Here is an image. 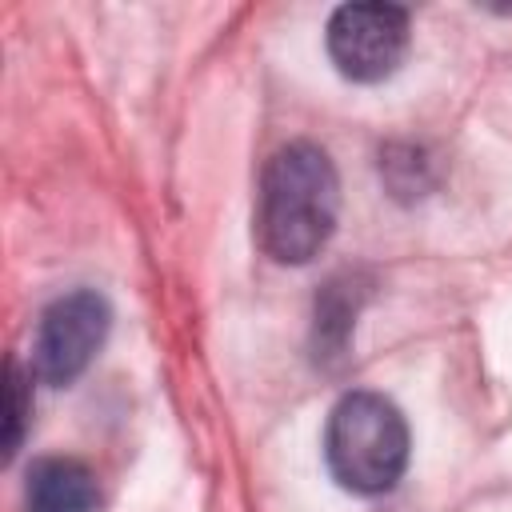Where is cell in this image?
<instances>
[{"label":"cell","mask_w":512,"mask_h":512,"mask_svg":"<svg viewBox=\"0 0 512 512\" xmlns=\"http://www.w3.org/2000/svg\"><path fill=\"white\" fill-rule=\"evenodd\" d=\"M324 456L340 488L380 496L396 488L408 464V424L380 392H348L324 432Z\"/></svg>","instance_id":"7a4b0ae2"},{"label":"cell","mask_w":512,"mask_h":512,"mask_svg":"<svg viewBox=\"0 0 512 512\" xmlns=\"http://www.w3.org/2000/svg\"><path fill=\"white\" fill-rule=\"evenodd\" d=\"M108 328H112V308L100 292L76 288L52 300L36 328L32 372L44 384H72L104 348Z\"/></svg>","instance_id":"3957f363"},{"label":"cell","mask_w":512,"mask_h":512,"mask_svg":"<svg viewBox=\"0 0 512 512\" xmlns=\"http://www.w3.org/2000/svg\"><path fill=\"white\" fill-rule=\"evenodd\" d=\"M408 52V12L396 4H344L328 20V56L340 76L376 84Z\"/></svg>","instance_id":"277c9868"},{"label":"cell","mask_w":512,"mask_h":512,"mask_svg":"<svg viewBox=\"0 0 512 512\" xmlns=\"http://www.w3.org/2000/svg\"><path fill=\"white\" fill-rule=\"evenodd\" d=\"M340 180L324 148L292 140L272 152L260 176L256 240L276 264H308L332 240Z\"/></svg>","instance_id":"6da1fadb"},{"label":"cell","mask_w":512,"mask_h":512,"mask_svg":"<svg viewBox=\"0 0 512 512\" xmlns=\"http://www.w3.org/2000/svg\"><path fill=\"white\" fill-rule=\"evenodd\" d=\"M24 500L28 512H96L100 484L88 464L72 456H44L28 468Z\"/></svg>","instance_id":"5b68a950"},{"label":"cell","mask_w":512,"mask_h":512,"mask_svg":"<svg viewBox=\"0 0 512 512\" xmlns=\"http://www.w3.org/2000/svg\"><path fill=\"white\" fill-rule=\"evenodd\" d=\"M24 392H28V380H24L20 364L12 360V364H8V428H4V456H12L16 444H20V436H24V420H28Z\"/></svg>","instance_id":"8992f818"}]
</instances>
